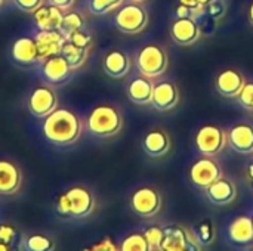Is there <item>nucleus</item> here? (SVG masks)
<instances>
[{"label": "nucleus", "instance_id": "1", "mask_svg": "<svg viewBox=\"0 0 253 251\" xmlns=\"http://www.w3.org/2000/svg\"><path fill=\"white\" fill-rule=\"evenodd\" d=\"M83 124L82 120L70 109L56 108L50 112L43 123L44 138L59 146H67L76 143L82 136Z\"/></svg>", "mask_w": 253, "mask_h": 251}, {"label": "nucleus", "instance_id": "2", "mask_svg": "<svg viewBox=\"0 0 253 251\" xmlns=\"http://www.w3.org/2000/svg\"><path fill=\"white\" fill-rule=\"evenodd\" d=\"M95 197L82 185L71 186L55 201V210L64 219H84L92 215Z\"/></svg>", "mask_w": 253, "mask_h": 251}, {"label": "nucleus", "instance_id": "3", "mask_svg": "<svg viewBox=\"0 0 253 251\" xmlns=\"http://www.w3.org/2000/svg\"><path fill=\"white\" fill-rule=\"evenodd\" d=\"M86 126L89 133L96 138H111L122 130L123 115L120 109L113 105H98L90 111Z\"/></svg>", "mask_w": 253, "mask_h": 251}, {"label": "nucleus", "instance_id": "4", "mask_svg": "<svg viewBox=\"0 0 253 251\" xmlns=\"http://www.w3.org/2000/svg\"><path fill=\"white\" fill-rule=\"evenodd\" d=\"M168 65H169L168 53L159 44L144 46L136 56V67L139 72L150 78H156L165 74Z\"/></svg>", "mask_w": 253, "mask_h": 251}, {"label": "nucleus", "instance_id": "5", "mask_svg": "<svg viewBox=\"0 0 253 251\" xmlns=\"http://www.w3.org/2000/svg\"><path fill=\"white\" fill-rule=\"evenodd\" d=\"M114 24L125 34H136L148 25V13L139 3L123 4L114 16Z\"/></svg>", "mask_w": 253, "mask_h": 251}, {"label": "nucleus", "instance_id": "6", "mask_svg": "<svg viewBox=\"0 0 253 251\" xmlns=\"http://www.w3.org/2000/svg\"><path fill=\"white\" fill-rule=\"evenodd\" d=\"M160 251H202L200 243L187 228L172 225L163 229Z\"/></svg>", "mask_w": 253, "mask_h": 251}, {"label": "nucleus", "instance_id": "7", "mask_svg": "<svg viewBox=\"0 0 253 251\" xmlns=\"http://www.w3.org/2000/svg\"><path fill=\"white\" fill-rule=\"evenodd\" d=\"M228 136L227 133L213 124L203 126L196 135V146L205 157L218 155L227 145Z\"/></svg>", "mask_w": 253, "mask_h": 251}, {"label": "nucleus", "instance_id": "8", "mask_svg": "<svg viewBox=\"0 0 253 251\" xmlns=\"http://www.w3.org/2000/svg\"><path fill=\"white\" fill-rule=\"evenodd\" d=\"M27 108L31 115L46 118L58 108V96L49 86H39L31 90L27 99Z\"/></svg>", "mask_w": 253, "mask_h": 251}, {"label": "nucleus", "instance_id": "9", "mask_svg": "<svg viewBox=\"0 0 253 251\" xmlns=\"http://www.w3.org/2000/svg\"><path fill=\"white\" fill-rule=\"evenodd\" d=\"M130 209L141 217H153L162 209L160 192L151 186H142L136 189L130 198Z\"/></svg>", "mask_w": 253, "mask_h": 251}, {"label": "nucleus", "instance_id": "10", "mask_svg": "<svg viewBox=\"0 0 253 251\" xmlns=\"http://www.w3.org/2000/svg\"><path fill=\"white\" fill-rule=\"evenodd\" d=\"M222 178L221 166L212 157H203L197 160L190 169V179L191 182L202 189L209 188L215 180Z\"/></svg>", "mask_w": 253, "mask_h": 251}, {"label": "nucleus", "instance_id": "11", "mask_svg": "<svg viewBox=\"0 0 253 251\" xmlns=\"http://www.w3.org/2000/svg\"><path fill=\"white\" fill-rule=\"evenodd\" d=\"M34 40L37 43L40 62L61 55V49L65 43V37L59 30H39V33L34 36Z\"/></svg>", "mask_w": 253, "mask_h": 251}, {"label": "nucleus", "instance_id": "12", "mask_svg": "<svg viewBox=\"0 0 253 251\" xmlns=\"http://www.w3.org/2000/svg\"><path fill=\"white\" fill-rule=\"evenodd\" d=\"M179 102V90L175 83L172 81H162L159 84H154L153 96H151V105L154 109L165 112L173 109Z\"/></svg>", "mask_w": 253, "mask_h": 251}, {"label": "nucleus", "instance_id": "13", "mask_svg": "<svg viewBox=\"0 0 253 251\" xmlns=\"http://www.w3.org/2000/svg\"><path fill=\"white\" fill-rule=\"evenodd\" d=\"M170 36L179 46H190L200 38L202 31L194 18H178L170 25Z\"/></svg>", "mask_w": 253, "mask_h": 251}, {"label": "nucleus", "instance_id": "14", "mask_svg": "<svg viewBox=\"0 0 253 251\" xmlns=\"http://www.w3.org/2000/svg\"><path fill=\"white\" fill-rule=\"evenodd\" d=\"M22 185V173L19 167L9 160H0V195H15Z\"/></svg>", "mask_w": 253, "mask_h": 251}, {"label": "nucleus", "instance_id": "15", "mask_svg": "<svg viewBox=\"0 0 253 251\" xmlns=\"http://www.w3.org/2000/svg\"><path fill=\"white\" fill-rule=\"evenodd\" d=\"M71 67L64 59L62 55L47 58L42 62V77L49 84H59L65 81L71 74Z\"/></svg>", "mask_w": 253, "mask_h": 251}, {"label": "nucleus", "instance_id": "16", "mask_svg": "<svg viewBox=\"0 0 253 251\" xmlns=\"http://www.w3.org/2000/svg\"><path fill=\"white\" fill-rule=\"evenodd\" d=\"M246 86L245 77L236 70H224L215 81L218 93L224 98H237Z\"/></svg>", "mask_w": 253, "mask_h": 251}, {"label": "nucleus", "instance_id": "17", "mask_svg": "<svg viewBox=\"0 0 253 251\" xmlns=\"http://www.w3.org/2000/svg\"><path fill=\"white\" fill-rule=\"evenodd\" d=\"M10 56L19 65H33L40 62L37 43L33 37H19L12 44Z\"/></svg>", "mask_w": 253, "mask_h": 251}, {"label": "nucleus", "instance_id": "18", "mask_svg": "<svg viewBox=\"0 0 253 251\" xmlns=\"http://www.w3.org/2000/svg\"><path fill=\"white\" fill-rule=\"evenodd\" d=\"M228 143L240 154H253V124L240 123L230 129Z\"/></svg>", "mask_w": 253, "mask_h": 251}, {"label": "nucleus", "instance_id": "19", "mask_svg": "<svg viewBox=\"0 0 253 251\" xmlns=\"http://www.w3.org/2000/svg\"><path fill=\"white\" fill-rule=\"evenodd\" d=\"M132 61L129 55L123 50H111L105 55L102 61V68L105 74L111 78H122L130 71Z\"/></svg>", "mask_w": 253, "mask_h": 251}, {"label": "nucleus", "instance_id": "20", "mask_svg": "<svg viewBox=\"0 0 253 251\" xmlns=\"http://www.w3.org/2000/svg\"><path fill=\"white\" fill-rule=\"evenodd\" d=\"M153 89H154V83L153 78L145 77V75H138L133 77L126 89L127 98L136 104V105H147L151 102V96H153Z\"/></svg>", "mask_w": 253, "mask_h": 251}, {"label": "nucleus", "instance_id": "21", "mask_svg": "<svg viewBox=\"0 0 253 251\" xmlns=\"http://www.w3.org/2000/svg\"><path fill=\"white\" fill-rule=\"evenodd\" d=\"M205 191H206L208 198L216 206L230 204L237 197V188H236L234 182L230 179H224V178H219L218 180H215Z\"/></svg>", "mask_w": 253, "mask_h": 251}, {"label": "nucleus", "instance_id": "22", "mask_svg": "<svg viewBox=\"0 0 253 251\" xmlns=\"http://www.w3.org/2000/svg\"><path fill=\"white\" fill-rule=\"evenodd\" d=\"M142 148L145 154L153 158L163 157L170 149V138L163 129H153L145 135L142 141Z\"/></svg>", "mask_w": 253, "mask_h": 251}, {"label": "nucleus", "instance_id": "23", "mask_svg": "<svg viewBox=\"0 0 253 251\" xmlns=\"http://www.w3.org/2000/svg\"><path fill=\"white\" fill-rule=\"evenodd\" d=\"M228 238L236 246L253 244V217L239 216L228 226Z\"/></svg>", "mask_w": 253, "mask_h": 251}, {"label": "nucleus", "instance_id": "24", "mask_svg": "<svg viewBox=\"0 0 253 251\" xmlns=\"http://www.w3.org/2000/svg\"><path fill=\"white\" fill-rule=\"evenodd\" d=\"M33 15L39 30H59L64 19V10L53 4H42Z\"/></svg>", "mask_w": 253, "mask_h": 251}, {"label": "nucleus", "instance_id": "25", "mask_svg": "<svg viewBox=\"0 0 253 251\" xmlns=\"http://www.w3.org/2000/svg\"><path fill=\"white\" fill-rule=\"evenodd\" d=\"M0 251H24V238L13 225L0 223Z\"/></svg>", "mask_w": 253, "mask_h": 251}, {"label": "nucleus", "instance_id": "26", "mask_svg": "<svg viewBox=\"0 0 253 251\" xmlns=\"http://www.w3.org/2000/svg\"><path fill=\"white\" fill-rule=\"evenodd\" d=\"M61 55L64 56V59L68 62V65L74 71V70H79L82 65H84V62L87 61L89 47H82V46L74 44L70 40H65V43L61 49Z\"/></svg>", "mask_w": 253, "mask_h": 251}, {"label": "nucleus", "instance_id": "27", "mask_svg": "<svg viewBox=\"0 0 253 251\" xmlns=\"http://www.w3.org/2000/svg\"><path fill=\"white\" fill-rule=\"evenodd\" d=\"M83 25H84V18L79 12L68 10L67 13H64V19H62L59 31L65 37V40H68L76 31L82 30Z\"/></svg>", "mask_w": 253, "mask_h": 251}, {"label": "nucleus", "instance_id": "28", "mask_svg": "<svg viewBox=\"0 0 253 251\" xmlns=\"http://www.w3.org/2000/svg\"><path fill=\"white\" fill-rule=\"evenodd\" d=\"M120 251H153V246L150 244L148 238L145 237V234L141 232H133L130 235H127L122 244L119 246Z\"/></svg>", "mask_w": 253, "mask_h": 251}, {"label": "nucleus", "instance_id": "29", "mask_svg": "<svg viewBox=\"0 0 253 251\" xmlns=\"http://www.w3.org/2000/svg\"><path fill=\"white\" fill-rule=\"evenodd\" d=\"M25 251H55V241L43 234H31L24 238Z\"/></svg>", "mask_w": 253, "mask_h": 251}, {"label": "nucleus", "instance_id": "30", "mask_svg": "<svg viewBox=\"0 0 253 251\" xmlns=\"http://www.w3.org/2000/svg\"><path fill=\"white\" fill-rule=\"evenodd\" d=\"M125 0H89V10L93 15H107L123 4Z\"/></svg>", "mask_w": 253, "mask_h": 251}, {"label": "nucleus", "instance_id": "31", "mask_svg": "<svg viewBox=\"0 0 253 251\" xmlns=\"http://www.w3.org/2000/svg\"><path fill=\"white\" fill-rule=\"evenodd\" d=\"M194 235L197 238V241L202 246H211L213 238H215V229L211 220H203L194 231Z\"/></svg>", "mask_w": 253, "mask_h": 251}, {"label": "nucleus", "instance_id": "32", "mask_svg": "<svg viewBox=\"0 0 253 251\" xmlns=\"http://www.w3.org/2000/svg\"><path fill=\"white\" fill-rule=\"evenodd\" d=\"M237 98L243 108L253 112V83H246V86L243 87V90Z\"/></svg>", "mask_w": 253, "mask_h": 251}, {"label": "nucleus", "instance_id": "33", "mask_svg": "<svg viewBox=\"0 0 253 251\" xmlns=\"http://www.w3.org/2000/svg\"><path fill=\"white\" fill-rule=\"evenodd\" d=\"M70 41H73L74 44H77V46H82V47H90V44H92V34L89 33V31H86V30H79V31H76L70 38H68Z\"/></svg>", "mask_w": 253, "mask_h": 251}, {"label": "nucleus", "instance_id": "34", "mask_svg": "<svg viewBox=\"0 0 253 251\" xmlns=\"http://www.w3.org/2000/svg\"><path fill=\"white\" fill-rule=\"evenodd\" d=\"M145 237L148 238L150 244L153 246V249H159L160 244H162V240H163V229L159 228V226H151L148 228L145 232Z\"/></svg>", "mask_w": 253, "mask_h": 251}, {"label": "nucleus", "instance_id": "35", "mask_svg": "<svg viewBox=\"0 0 253 251\" xmlns=\"http://www.w3.org/2000/svg\"><path fill=\"white\" fill-rule=\"evenodd\" d=\"M13 3L16 4L18 9L33 13L36 12L42 4H44V0H13Z\"/></svg>", "mask_w": 253, "mask_h": 251}, {"label": "nucleus", "instance_id": "36", "mask_svg": "<svg viewBox=\"0 0 253 251\" xmlns=\"http://www.w3.org/2000/svg\"><path fill=\"white\" fill-rule=\"evenodd\" d=\"M86 251H120V249L114 244L111 238H104L102 241L96 243L95 246H92Z\"/></svg>", "mask_w": 253, "mask_h": 251}, {"label": "nucleus", "instance_id": "37", "mask_svg": "<svg viewBox=\"0 0 253 251\" xmlns=\"http://www.w3.org/2000/svg\"><path fill=\"white\" fill-rule=\"evenodd\" d=\"M208 12H209V15L213 16V18H221L222 13L225 12V6H224L219 0H215V1H212V3L208 6Z\"/></svg>", "mask_w": 253, "mask_h": 251}, {"label": "nucleus", "instance_id": "38", "mask_svg": "<svg viewBox=\"0 0 253 251\" xmlns=\"http://www.w3.org/2000/svg\"><path fill=\"white\" fill-rule=\"evenodd\" d=\"M47 1H49V4H53V6L59 7L64 12L70 10L74 6V3H76V0H47Z\"/></svg>", "mask_w": 253, "mask_h": 251}, {"label": "nucleus", "instance_id": "39", "mask_svg": "<svg viewBox=\"0 0 253 251\" xmlns=\"http://www.w3.org/2000/svg\"><path fill=\"white\" fill-rule=\"evenodd\" d=\"M176 16L178 18H193V9L184 4H179L176 7Z\"/></svg>", "mask_w": 253, "mask_h": 251}, {"label": "nucleus", "instance_id": "40", "mask_svg": "<svg viewBox=\"0 0 253 251\" xmlns=\"http://www.w3.org/2000/svg\"><path fill=\"white\" fill-rule=\"evenodd\" d=\"M179 4H184V6H188L191 7L193 10L200 7V1L199 0H179Z\"/></svg>", "mask_w": 253, "mask_h": 251}, {"label": "nucleus", "instance_id": "41", "mask_svg": "<svg viewBox=\"0 0 253 251\" xmlns=\"http://www.w3.org/2000/svg\"><path fill=\"white\" fill-rule=\"evenodd\" d=\"M248 176H249V179L253 182V163H251L249 167H248Z\"/></svg>", "mask_w": 253, "mask_h": 251}, {"label": "nucleus", "instance_id": "42", "mask_svg": "<svg viewBox=\"0 0 253 251\" xmlns=\"http://www.w3.org/2000/svg\"><path fill=\"white\" fill-rule=\"evenodd\" d=\"M199 1H200V6H202V7H208V6H209L212 1H215V0H199Z\"/></svg>", "mask_w": 253, "mask_h": 251}, {"label": "nucleus", "instance_id": "43", "mask_svg": "<svg viewBox=\"0 0 253 251\" xmlns=\"http://www.w3.org/2000/svg\"><path fill=\"white\" fill-rule=\"evenodd\" d=\"M249 19H251V22L253 24V1L252 4H251V7H249Z\"/></svg>", "mask_w": 253, "mask_h": 251}, {"label": "nucleus", "instance_id": "44", "mask_svg": "<svg viewBox=\"0 0 253 251\" xmlns=\"http://www.w3.org/2000/svg\"><path fill=\"white\" fill-rule=\"evenodd\" d=\"M132 1H135V3H139V1H145V0H132Z\"/></svg>", "mask_w": 253, "mask_h": 251}, {"label": "nucleus", "instance_id": "45", "mask_svg": "<svg viewBox=\"0 0 253 251\" xmlns=\"http://www.w3.org/2000/svg\"><path fill=\"white\" fill-rule=\"evenodd\" d=\"M1 4H3V0H0V6H1Z\"/></svg>", "mask_w": 253, "mask_h": 251}, {"label": "nucleus", "instance_id": "46", "mask_svg": "<svg viewBox=\"0 0 253 251\" xmlns=\"http://www.w3.org/2000/svg\"><path fill=\"white\" fill-rule=\"evenodd\" d=\"M252 251H253V247H252Z\"/></svg>", "mask_w": 253, "mask_h": 251}]
</instances>
